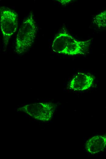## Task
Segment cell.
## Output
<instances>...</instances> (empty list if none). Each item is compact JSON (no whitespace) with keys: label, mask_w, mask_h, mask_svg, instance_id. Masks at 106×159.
Returning a JSON list of instances; mask_svg holds the SVG:
<instances>
[{"label":"cell","mask_w":106,"mask_h":159,"mask_svg":"<svg viewBox=\"0 0 106 159\" xmlns=\"http://www.w3.org/2000/svg\"><path fill=\"white\" fill-rule=\"evenodd\" d=\"M89 42L77 40L68 33H59L54 39L52 45L56 53L73 56L84 54L88 50Z\"/></svg>","instance_id":"obj_1"},{"label":"cell","mask_w":106,"mask_h":159,"mask_svg":"<svg viewBox=\"0 0 106 159\" xmlns=\"http://www.w3.org/2000/svg\"><path fill=\"white\" fill-rule=\"evenodd\" d=\"M37 31L36 23L33 14L30 13L18 32L15 43L16 54H23L28 51L34 43Z\"/></svg>","instance_id":"obj_2"},{"label":"cell","mask_w":106,"mask_h":159,"mask_svg":"<svg viewBox=\"0 0 106 159\" xmlns=\"http://www.w3.org/2000/svg\"><path fill=\"white\" fill-rule=\"evenodd\" d=\"M18 25L17 14L12 9L2 7L0 9V26L5 45L16 32Z\"/></svg>","instance_id":"obj_3"},{"label":"cell","mask_w":106,"mask_h":159,"mask_svg":"<svg viewBox=\"0 0 106 159\" xmlns=\"http://www.w3.org/2000/svg\"><path fill=\"white\" fill-rule=\"evenodd\" d=\"M55 105L51 103H40L27 105L19 109L36 119L45 121L50 119L54 113Z\"/></svg>","instance_id":"obj_4"},{"label":"cell","mask_w":106,"mask_h":159,"mask_svg":"<svg viewBox=\"0 0 106 159\" xmlns=\"http://www.w3.org/2000/svg\"><path fill=\"white\" fill-rule=\"evenodd\" d=\"M94 79L95 77L90 73H79L72 78L69 87L75 91L86 90L91 87Z\"/></svg>","instance_id":"obj_5"},{"label":"cell","mask_w":106,"mask_h":159,"mask_svg":"<svg viewBox=\"0 0 106 159\" xmlns=\"http://www.w3.org/2000/svg\"><path fill=\"white\" fill-rule=\"evenodd\" d=\"M106 147V135H98L89 139L86 142L85 148L88 152L92 154H97Z\"/></svg>","instance_id":"obj_6"},{"label":"cell","mask_w":106,"mask_h":159,"mask_svg":"<svg viewBox=\"0 0 106 159\" xmlns=\"http://www.w3.org/2000/svg\"><path fill=\"white\" fill-rule=\"evenodd\" d=\"M94 21L99 27L106 28V10L96 15Z\"/></svg>","instance_id":"obj_7"}]
</instances>
